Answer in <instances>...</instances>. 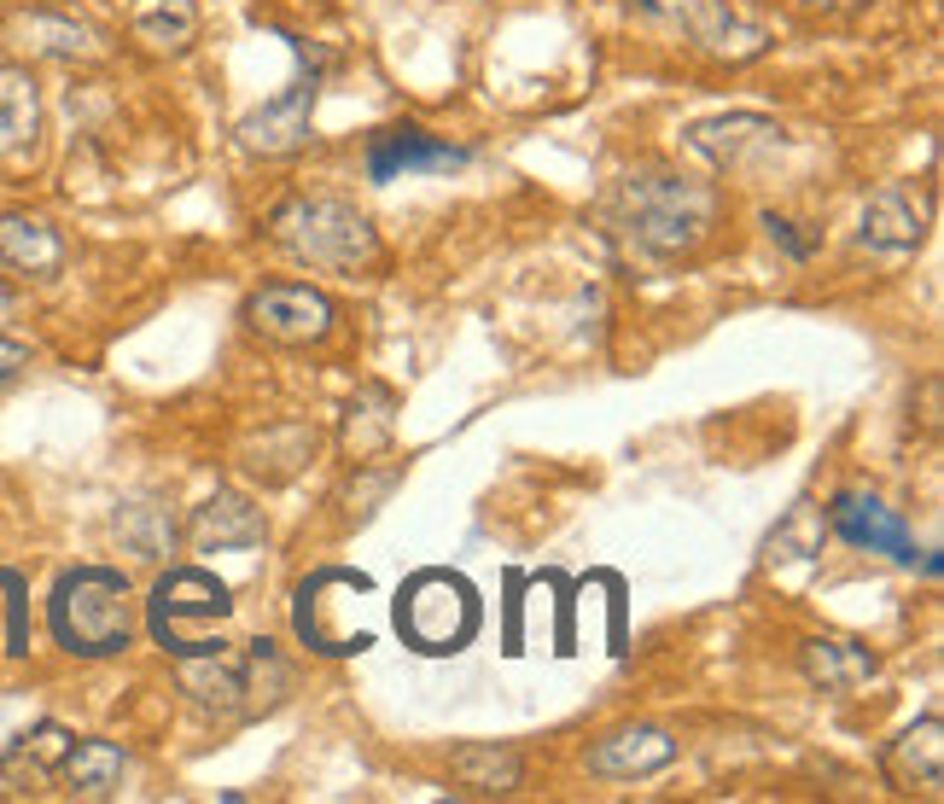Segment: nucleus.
<instances>
[{"instance_id":"obj_15","label":"nucleus","mask_w":944,"mask_h":804,"mask_svg":"<svg viewBox=\"0 0 944 804\" xmlns=\"http://www.w3.org/2000/svg\"><path fill=\"white\" fill-rule=\"evenodd\" d=\"M775 140H782V129H775L770 117H752V111H741V117H706V122H694V129H688V147L700 158H711L717 170H734V163H747L752 147H775Z\"/></svg>"},{"instance_id":"obj_12","label":"nucleus","mask_w":944,"mask_h":804,"mask_svg":"<svg viewBox=\"0 0 944 804\" xmlns=\"http://www.w3.org/2000/svg\"><path fill=\"white\" fill-rule=\"evenodd\" d=\"M676 758V740L665 729H619V735H607V740H594L589 747V770L594 775H612V781H642L653 770H665Z\"/></svg>"},{"instance_id":"obj_21","label":"nucleus","mask_w":944,"mask_h":804,"mask_svg":"<svg viewBox=\"0 0 944 804\" xmlns=\"http://www.w3.org/2000/svg\"><path fill=\"white\" fill-rule=\"evenodd\" d=\"M35 135H41V94H35V76L18 71V65H7V71H0V158L35 147Z\"/></svg>"},{"instance_id":"obj_16","label":"nucleus","mask_w":944,"mask_h":804,"mask_svg":"<svg viewBox=\"0 0 944 804\" xmlns=\"http://www.w3.org/2000/svg\"><path fill=\"white\" fill-rule=\"evenodd\" d=\"M122 770H129V758H122V747H111V740H76L65 758H58L53 781H65L71 798H111L122 787Z\"/></svg>"},{"instance_id":"obj_10","label":"nucleus","mask_w":944,"mask_h":804,"mask_svg":"<svg viewBox=\"0 0 944 804\" xmlns=\"http://www.w3.org/2000/svg\"><path fill=\"white\" fill-rule=\"evenodd\" d=\"M175 676L204 711H251V653H193L175 658Z\"/></svg>"},{"instance_id":"obj_17","label":"nucleus","mask_w":944,"mask_h":804,"mask_svg":"<svg viewBox=\"0 0 944 804\" xmlns=\"http://www.w3.org/2000/svg\"><path fill=\"white\" fill-rule=\"evenodd\" d=\"M193 543L204 554H234V548H257L262 543V513L234 496V490H216L211 502L193 513Z\"/></svg>"},{"instance_id":"obj_20","label":"nucleus","mask_w":944,"mask_h":804,"mask_svg":"<svg viewBox=\"0 0 944 804\" xmlns=\"http://www.w3.org/2000/svg\"><path fill=\"white\" fill-rule=\"evenodd\" d=\"M18 47H30L35 58H94V30L88 24H76V18H58V12H24V18H12V30H7Z\"/></svg>"},{"instance_id":"obj_27","label":"nucleus","mask_w":944,"mask_h":804,"mask_svg":"<svg viewBox=\"0 0 944 804\" xmlns=\"http://www.w3.org/2000/svg\"><path fill=\"white\" fill-rule=\"evenodd\" d=\"M24 362V344H12V339H0V374H12V367Z\"/></svg>"},{"instance_id":"obj_26","label":"nucleus","mask_w":944,"mask_h":804,"mask_svg":"<svg viewBox=\"0 0 944 804\" xmlns=\"http://www.w3.org/2000/svg\"><path fill=\"white\" fill-rule=\"evenodd\" d=\"M764 228H770V239H775V245H787V257H793V262H805V257H811V239H798L787 216L764 211Z\"/></svg>"},{"instance_id":"obj_19","label":"nucleus","mask_w":944,"mask_h":804,"mask_svg":"<svg viewBox=\"0 0 944 804\" xmlns=\"http://www.w3.org/2000/svg\"><path fill=\"white\" fill-rule=\"evenodd\" d=\"M798 665L816 688L828 694H851L857 683H869L875 676V653L857 647V642H839V635H811L805 653H798Z\"/></svg>"},{"instance_id":"obj_25","label":"nucleus","mask_w":944,"mask_h":804,"mask_svg":"<svg viewBox=\"0 0 944 804\" xmlns=\"http://www.w3.org/2000/svg\"><path fill=\"white\" fill-rule=\"evenodd\" d=\"M630 7L665 18V24H700L706 30V0H630Z\"/></svg>"},{"instance_id":"obj_22","label":"nucleus","mask_w":944,"mask_h":804,"mask_svg":"<svg viewBox=\"0 0 944 804\" xmlns=\"http://www.w3.org/2000/svg\"><path fill=\"white\" fill-rule=\"evenodd\" d=\"M135 35L158 53H181V47H193V35H199V7L193 0H140Z\"/></svg>"},{"instance_id":"obj_24","label":"nucleus","mask_w":944,"mask_h":804,"mask_svg":"<svg viewBox=\"0 0 944 804\" xmlns=\"http://www.w3.org/2000/svg\"><path fill=\"white\" fill-rule=\"evenodd\" d=\"M823 548V513H816L811 502H798L782 525H775L770 536V554L775 560H811V554Z\"/></svg>"},{"instance_id":"obj_1","label":"nucleus","mask_w":944,"mask_h":804,"mask_svg":"<svg viewBox=\"0 0 944 804\" xmlns=\"http://www.w3.org/2000/svg\"><path fill=\"white\" fill-rule=\"evenodd\" d=\"M612 222H619L624 245H635L642 257H683L711 234L717 193L706 187V181L642 170V175H630L619 187V199H612Z\"/></svg>"},{"instance_id":"obj_6","label":"nucleus","mask_w":944,"mask_h":804,"mask_svg":"<svg viewBox=\"0 0 944 804\" xmlns=\"http://www.w3.org/2000/svg\"><path fill=\"white\" fill-rule=\"evenodd\" d=\"M245 326L269 344H321L333 333V298L315 292V286H298V280H280V286H262V292L245 298Z\"/></svg>"},{"instance_id":"obj_11","label":"nucleus","mask_w":944,"mask_h":804,"mask_svg":"<svg viewBox=\"0 0 944 804\" xmlns=\"http://www.w3.org/2000/svg\"><path fill=\"white\" fill-rule=\"evenodd\" d=\"M65 747H71V729H58V723H35L30 735H18L0 752V798H35L53 781Z\"/></svg>"},{"instance_id":"obj_5","label":"nucleus","mask_w":944,"mask_h":804,"mask_svg":"<svg viewBox=\"0 0 944 804\" xmlns=\"http://www.w3.org/2000/svg\"><path fill=\"white\" fill-rule=\"evenodd\" d=\"M234 618V589L211 577L204 566H175L158 577L152 601H147V630L152 642L170 658H193V653H222L228 642L211 635V624Z\"/></svg>"},{"instance_id":"obj_4","label":"nucleus","mask_w":944,"mask_h":804,"mask_svg":"<svg viewBox=\"0 0 944 804\" xmlns=\"http://www.w3.org/2000/svg\"><path fill=\"white\" fill-rule=\"evenodd\" d=\"M269 234L310 268H333V275H362L379 262V234L356 204L344 199H286Z\"/></svg>"},{"instance_id":"obj_18","label":"nucleus","mask_w":944,"mask_h":804,"mask_svg":"<svg viewBox=\"0 0 944 804\" xmlns=\"http://www.w3.org/2000/svg\"><path fill=\"white\" fill-rule=\"evenodd\" d=\"M887 775H892V787H904V793H938V781H944V723L938 717H921V723L898 740L892 758H887Z\"/></svg>"},{"instance_id":"obj_9","label":"nucleus","mask_w":944,"mask_h":804,"mask_svg":"<svg viewBox=\"0 0 944 804\" xmlns=\"http://www.w3.org/2000/svg\"><path fill=\"white\" fill-rule=\"evenodd\" d=\"M310 111H315V71L298 76L280 99H269L262 111H251L239 122V147L245 152H262V158H280V152H298L310 140Z\"/></svg>"},{"instance_id":"obj_28","label":"nucleus","mask_w":944,"mask_h":804,"mask_svg":"<svg viewBox=\"0 0 944 804\" xmlns=\"http://www.w3.org/2000/svg\"><path fill=\"white\" fill-rule=\"evenodd\" d=\"M7 321H12V292L0 286V326H7Z\"/></svg>"},{"instance_id":"obj_8","label":"nucleus","mask_w":944,"mask_h":804,"mask_svg":"<svg viewBox=\"0 0 944 804\" xmlns=\"http://www.w3.org/2000/svg\"><path fill=\"white\" fill-rule=\"evenodd\" d=\"M828 525L846 536L851 548H869V554H887V560H915V536H910V525L898 519V513L880 502V496H869V490H839L834 496V507H828Z\"/></svg>"},{"instance_id":"obj_3","label":"nucleus","mask_w":944,"mask_h":804,"mask_svg":"<svg viewBox=\"0 0 944 804\" xmlns=\"http://www.w3.org/2000/svg\"><path fill=\"white\" fill-rule=\"evenodd\" d=\"M391 624H397V635L415 653L449 658V653L472 647V635H479V624H484V601H479V589H472L461 571L426 566V571H415L397 589Z\"/></svg>"},{"instance_id":"obj_13","label":"nucleus","mask_w":944,"mask_h":804,"mask_svg":"<svg viewBox=\"0 0 944 804\" xmlns=\"http://www.w3.org/2000/svg\"><path fill=\"white\" fill-rule=\"evenodd\" d=\"M921 234H927V211H921V199L910 187H880L863 204V228H857V239H863L869 251H915Z\"/></svg>"},{"instance_id":"obj_29","label":"nucleus","mask_w":944,"mask_h":804,"mask_svg":"<svg viewBox=\"0 0 944 804\" xmlns=\"http://www.w3.org/2000/svg\"><path fill=\"white\" fill-rule=\"evenodd\" d=\"M811 7H863V0H811Z\"/></svg>"},{"instance_id":"obj_2","label":"nucleus","mask_w":944,"mask_h":804,"mask_svg":"<svg viewBox=\"0 0 944 804\" xmlns=\"http://www.w3.org/2000/svg\"><path fill=\"white\" fill-rule=\"evenodd\" d=\"M53 642L76 658H111L135 642V601L122 571L111 566H76L53 583L47 601Z\"/></svg>"},{"instance_id":"obj_14","label":"nucleus","mask_w":944,"mask_h":804,"mask_svg":"<svg viewBox=\"0 0 944 804\" xmlns=\"http://www.w3.org/2000/svg\"><path fill=\"white\" fill-rule=\"evenodd\" d=\"M0 262L18 268V275L47 280V275H58V262H65V239H58L53 222H41L30 211H7L0 216Z\"/></svg>"},{"instance_id":"obj_7","label":"nucleus","mask_w":944,"mask_h":804,"mask_svg":"<svg viewBox=\"0 0 944 804\" xmlns=\"http://www.w3.org/2000/svg\"><path fill=\"white\" fill-rule=\"evenodd\" d=\"M466 152L449 140L426 135L420 122H391L367 140V181H403V175H438V170H461Z\"/></svg>"},{"instance_id":"obj_23","label":"nucleus","mask_w":944,"mask_h":804,"mask_svg":"<svg viewBox=\"0 0 944 804\" xmlns=\"http://www.w3.org/2000/svg\"><path fill=\"white\" fill-rule=\"evenodd\" d=\"M449 770H455V781L472 793H513L519 787V752H507V747H461L449 758Z\"/></svg>"}]
</instances>
